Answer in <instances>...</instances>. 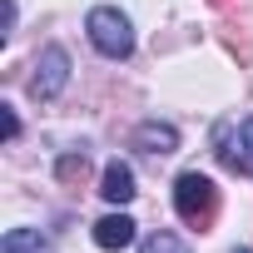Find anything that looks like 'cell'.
<instances>
[{"instance_id":"obj_1","label":"cell","mask_w":253,"mask_h":253,"mask_svg":"<svg viewBox=\"0 0 253 253\" xmlns=\"http://www.w3.org/2000/svg\"><path fill=\"white\" fill-rule=\"evenodd\" d=\"M84 30H89V45L104 55V60H129L134 55V25L119 5H94L84 15Z\"/></svg>"},{"instance_id":"obj_2","label":"cell","mask_w":253,"mask_h":253,"mask_svg":"<svg viewBox=\"0 0 253 253\" xmlns=\"http://www.w3.org/2000/svg\"><path fill=\"white\" fill-rule=\"evenodd\" d=\"M174 209H179V218H184V223L204 228V223L213 218V209H218V189H213V179H209V174H199V169L179 174V179H174Z\"/></svg>"},{"instance_id":"obj_3","label":"cell","mask_w":253,"mask_h":253,"mask_svg":"<svg viewBox=\"0 0 253 253\" xmlns=\"http://www.w3.org/2000/svg\"><path fill=\"white\" fill-rule=\"evenodd\" d=\"M65 84H70V55H65V45H45L35 60V75H30V99H55Z\"/></svg>"},{"instance_id":"obj_4","label":"cell","mask_w":253,"mask_h":253,"mask_svg":"<svg viewBox=\"0 0 253 253\" xmlns=\"http://www.w3.org/2000/svg\"><path fill=\"white\" fill-rule=\"evenodd\" d=\"M218 154L228 169H253V114L238 119L233 129H218Z\"/></svg>"},{"instance_id":"obj_5","label":"cell","mask_w":253,"mask_h":253,"mask_svg":"<svg viewBox=\"0 0 253 253\" xmlns=\"http://www.w3.org/2000/svg\"><path fill=\"white\" fill-rule=\"evenodd\" d=\"M99 194H104V204H114V209H124L139 189H134V169L124 164V159H109L104 164V179H99Z\"/></svg>"},{"instance_id":"obj_6","label":"cell","mask_w":253,"mask_h":253,"mask_svg":"<svg viewBox=\"0 0 253 253\" xmlns=\"http://www.w3.org/2000/svg\"><path fill=\"white\" fill-rule=\"evenodd\" d=\"M134 228H139V223H134L129 213H104V218L94 223V243H99L104 253H119V248L134 243Z\"/></svg>"},{"instance_id":"obj_7","label":"cell","mask_w":253,"mask_h":253,"mask_svg":"<svg viewBox=\"0 0 253 253\" xmlns=\"http://www.w3.org/2000/svg\"><path fill=\"white\" fill-rule=\"evenodd\" d=\"M134 144L149 149V154H174V149H179V129L164 124V119H144L139 129H134Z\"/></svg>"},{"instance_id":"obj_8","label":"cell","mask_w":253,"mask_h":253,"mask_svg":"<svg viewBox=\"0 0 253 253\" xmlns=\"http://www.w3.org/2000/svg\"><path fill=\"white\" fill-rule=\"evenodd\" d=\"M0 253H55V243L40 228H10L5 238H0Z\"/></svg>"},{"instance_id":"obj_9","label":"cell","mask_w":253,"mask_h":253,"mask_svg":"<svg viewBox=\"0 0 253 253\" xmlns=\"http://www.w3.org/2000/svg\"><path fill=\"white\" fill-rule=\"evenodd\" d=\"M139 253H189V243H184L179 233H169V228H154V233L139 243Z\"/></svg>"},{"instance_id":"obj_10","label":"cell","mask_w":253,"mask_h":253,"mask_svg":"<svg viewBox=\"0 0 253 253\" xmlns=\"http://www.w3.org/2000/svg\"><path fill=\"white\" fill-rule=\"evenodd\" d=\"M75 174H84V154H65L60 159V179H75Z\"/></svg>"},{"instance_id":"obj_11","label":"cell","mask_w":253,"mask_h":253,"mask_svg":"<svg viewBox=\"0 0 253 253\" xmlns=\"http://www.w3.org/2000/svg\"><path fill=\"white\" fill-rule=\"evenodd\" d=\"M0 129H5V139H15V134H20V119H15V109H10V104H0Z\"/></svg>"},{"instance_id":"obj_12","label":"cell","mask_w":253,"mask_h":253,"mask_svg":"<svg viewBox=\"0 0 253 253\" xmlns=\"http://www.w3.org/2000/svg\"><path fill=\"white\" fill-rule=\"evenodd\" d=\"M233 253H253V248H233Z\"/></svg>"}]
</instances>
